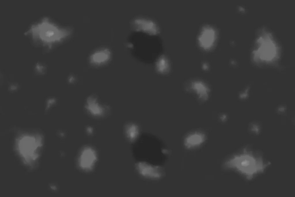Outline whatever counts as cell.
<instances>
[{"instance_id":"52a82bcc","label":"cell","mask_w":295,"mask_h":197,"mask_svg":"<svg viewBox=\"0 0 295 197\" xmlns=\"http://www.w3.org/2000/svg\"><path fill=\"white\" fill-rule=\"evenodd\" d=\"M85 107L94 115H101L104 112V108L97 102V99L94 97H89L87 98Z\"/></svg>"},{"instance_id":"8fae6325","label":"cell","mask_w":295,"mask_h":197,"mask_svg":"<svg viewBox=\"0 0 295 197\" xmlns=\"http://www.w3.org/2000/svg\"><path fill=\"white\" fill-rule=\"evenodd\" d=\"M17 88V86L15 84H12L11 85L10 87V89L12 90H14L15 89H16Z\"/></svg>"},{"instance_id":"8992f818","label":"cell","mask_w":295,"mask_h":197,"mask_svg":"<svg viewBox=\"0 0 295 197\" xmlns=\"http://www.w3.org/2000/svg\"><path fill=\"white\" fill-rule=\"evenodd\" d=\"M205 139V136L203 134L199 132L193 133L186 137L184 145L187 148H192L201 145Z\"/></svg>"},{"instance_id":"ba28073f","label":"cell","mask_w":295,"mask_h":197,"mask_svg":"<svg viewBox=\"0 0 295 197\" xmlns=\"http://www.w3.org/2000/svg\"><path fill=\"white\" fill-rule=\"evenodd\" d=\"M191 87L200 100L205 101L207 99L209 90L208 88L202 82L199 81L192 82Z\"/></svg>"},{"instance_id":"7c38bea8","label":"cell","mask_w":295,"mask_h":197,"mask_svg":"<svg viewBox=\"0 0 295 197\" xmlns=\"http://www.w3.org/2000/svg\"><path fill=\"white\" fill-rule=\"evenodd\" d=\"M285 110V109L284 107H280L278 109V111L281 112H284Z\"/></svg>"},{"instance_id":"9c48e42d","label":"cell","mask_w":295,"mask_h":197,"mask_svg":"<svg viewBox=\"0 0 295 197\" xmlns=\"http://www.w3.org/2000/svg\"><path fill=\"white\" fill-rule=\"evenodd\" d=\"M35 70L37 72L42 75L44 74L46 72V67L39 63H37L36 65Z\"/></svg>"},{"instance_id":"6da1fadb","label":"cell","mask_w":295,"mask_h":197,"mask_svg":"<svg viewBox=\"0 0 295 197\" xmlns=\"http://www.w3.org/2000/svg\"><path fill=\"white\" fill-rule=\"evenodd\" d=\"M132 25L135 31L151 35H157L160 32L159 28L156 23L149 19L136 18L132 22Z\"/></svg>"},{"instance_id":"277c9868","label":"cell","mask_w":295,"mask_h":197,"mask_svg":"<svg viewBox=\"0 0 295 197\" xmlns=\"http://www.w3.org/2000/svg\"><path fill=\"white\" fill-rule=\"evenodd\" d=\"M111 53L107 49H103L97 51L92 54L90 57V63L94 65L104 64L110 59Z\"/></svg>"},{"instance_id":"7a4b0ae2","label":"cell","mask_w":295,"mask_h":197,"mask_svg":"<svg viewBox=\"0 0 295 197\" xmlns=\"http://www.w3.org/2000/svg\"><path fill=\"white\" fill-rule=\"evenodd\" d=\"M135 167L140 174L146 178L158 179L162 175V169L158 166L153 165L145 162H140L135 164Z\"/></svg>"},{"instance_id":"5b68a950","label":"cell","mask_w":295,"mask_h":197,"mask_svg":"<svg viewBox=\"0 0 295 197\" xmlns=\"http://www.w3.org/2000/svg\"><path fill=\"white\" fill-rule=\"evenodd\" d=\"M215 35V32L213 29L210 28L205 29L198 38L200 44L205 49L210 48L214 43Z\"/></svg>"},{"instance_id":"30bf717a","label":"cell","mask_w":295,"mask_h":197,"mask_svg":"<svg viewBox=\"0 0 295 197\" xmlns=\"http://www.w3.org/2000/svg\"><path fill=\"white\" fill-rule=\"evenodd\" d=\"M251 131L256 133H258L260 130V126L256 123H252L251 126Z\"/></svg>"},{"instance_id":"3957f363","label":"cell","mask_w":295,"mask_h":197,"mask_svg":"<svg viewBox=\"0 0 295 197\" xmlns=\"http://www.w3.org/2000/svg\"><path fill=\"white\" fill-rule=\"evenodd\" d=\"M97 159L95 152L90 148L85 149L80 158V167L85 170H89L92 167Z\"/></svg>"}]
</instances>
